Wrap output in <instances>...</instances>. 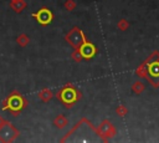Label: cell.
Masks as SVG:
<instances>
[{
    "label": "cell",
    "instance_id": "1",
    "mask_svg": "<svg viewBox=\"0 0 159 143\" xmlns=\"http://www.w3.org/2000/svg\"><path fill=\"white\" fill-rule=\"evenodd\" d=\"M2 109H9L14 116H17L26 106H27V101L22 97V95H20L17 91L12 92L4 102H2Z\"/></svg>",
    "mask_w": 159,
    "mask_h": 143
},
{
    "label": "cell",
    "instance_id": "2",
    "mask_svg": "<svg viewBox=\"0 0 159 143\" xmlns=\"http://www.w3.org/2000/svg\"><path fill=\"white\" fill-rule=\"evenodd\" d=\"M56 96L67 108H70L81 98V92L72 85H66L58 91Z\"/></svg>",
    "mask_w": 159,
    "mask_h": 143
},
{
    "label": "cell",
    "instance_id": "3",
    "mask_svg": "<svg viewBox=\"0 0 159 143\" xmlns=\"http://www.w3.org/2000/svg\"><path fill=\"white\" fill-rule=\"evenodd\" d=\"M145 62L148 81L153 87H159V52H154Z\"/></svg>",
    "mask_w": 159,
    "mask_h": 143
},
{
    "label": "cell",
    "instance_id": "4",
    "mask_svg": "<svg viewBox=\"0 0 159 143\" xmlns=\"http://www.w3.org/2000/svg\"><path fill=\"white\" fill-rule=\"evenodd\" d=\"M19 131L9 121H5V123L0 126V142H12L19 137Z\"/></svg>",
    "mask_w": 159,
    "mask_h": 143
},
{
    "label": "cell",
    "instance_id": "5",
    "mask_svg": "<svg viewBox=\"0 0 159 143\" xmlns=\"http://www.w3.org/2000/svg\"><path fill=\"white\" fill-rule=\"evenodd\" d=\"M86 37V35L82 32V30H80L77 26H75L66 36H65V39H66V41L75 48V50H77L80 46H81V44H82V41H83V39Z\"/></svg>",
    "mask_w": 159,
    "mask_h": 143
},
{
    "label": "cell",
    "instance_id": "6",
    "mask_svg": "<svg viewBox=\"0 0 159 143\" xmlns=\"http://www.w3.org/2000/svg\"><path fill=\"white\" fill-rule=\"evenodd\" d=\"M32 16H34V17L36 19V21H37L40 25H42V26L48 25V24L52 21V19H53L52 11L48 10L47 7H41L37 12H34Z\"/></svg>",
    "mask_w": 159,
    "mask_h": 143
},
{
    "label": "cell",
    "instance_id": "7",
    "mask_svg": "<svg viewBox=\"0 0 159 143\" xmlns=\"http://www.w3.org/2000/svg\"><path fill=\"white\" fill-rule=\"evenodd\" d=\"M77 50L81 52V55H82V57H83L84 60H89V58H92V57L96 55V52H97L96 46H94L92 42H88L86 37L83 39L81 46H80Z\"/></svg>",
    "mask_w": 159,
    "mask_h": 143
},
{
    "label": "cell",
    "instance_id": "8",
    "mask_svg": "<svg viewBox=\"0 0 159 143\" xmlns=\"http://www.w3.org/2000/svg\"><path fill=\"white\" fill-rule=\"evenodd\" d=\"M97 133H98L99 137L103 138V141H107L108 138H111V137H113L116 134V129H114V127L112 126V123L109 121L104 119L99 124V127L97 129Z\"/></svg>",
    "mask_w": 159,
    "mask_h": 143
},
{
    "label": "cell",
    "instance_id": "9",
    "mask_svg": "<svg viewBox=\"0 0 159 143\" xmlns=\"http://www.w3.org/2000/svg\"><path fill=\"white\" fill-rule=\"evenodd\" d=\"M10 6L15 12H21L27 6V4L25 0H15V1H10Z\"/></svg>",
    "mask_w": 159,
    "mask_h": 143
},
{
    "label": "cell",
    "instance_id": "10",
    "mask_svg": "<svg viewBox=\"0 0 159 143\" xmlns=\"http://www.w3.org/2000/svg\"><path fill=\"white\" fill-rule=\"evenodd\" d=\"M52 97H53V93H52V91L48 90V88H43V90H41V91L39 92V98H40L42 102H48Z\"/></svg>",
    "mask_w": 159,
    "mask_h": 143
},
{
    "label": "cell",
    "instance_id": "11",
    "mask_svg": "<svg viewBox=\"0 0 159 143\" xmlns=\"http://www.w3.org/2000/svg\"><path fill=\"white\" fill-rule=\"evenodd\" d=\"M53 124H55L57 128H63V127H66V126L68 124V121H67V118H66L63 114H58V116L53 119Z\"/></svg>",
    "mask_w": 159,
    "mask_h": 143
},
{
    "label": "cell",
    "instance_id": "12",
    "mask_svg": "<svg viewBox=\"0 0 159 143\" xmlns=\"http://www.w3.org/2000/svg\"><path fill=\"white\" fill-rule=\"evenodd\" d=\"M16 42H17L21 47H25V46H27V45H29L30 39H29V36H27V35H25V34H20V35L17 36V39H16Z\"/></svg>",
    "mask_w": 159,
    "mask_h": 143
},
{
    "label": "cell",
    "instance_id": "13",
    "mask_svg": "<svg viewBox=\"0 0 159 143\" xmlns=\"http://www.w3.org/2000/svg\"><path fill=\"white\" fill-rule=\"evenodd\" d=\"M132 90H133V92H134V93L140 95V93L144 91V85H143L142 82H135V83L132 86Z\"/></svg>",
    "mask_w": 159,
    "mask_h": 143
},
{
    "label": "cell",
    "instance_id": "14",
    "mask_svg": "<svg viewBox=\"0 0 159 143\" xmlns=\"http://www.w3.org/2000/svg\"><path fill=\"white\" fill-rule=\"evenodd\" d=\"M137 75L139 77H147V62L142 63V66H139V68L137 70Z\"/></svg>",
    "mask_w": 159,
    "mask_h": 143
},
{
    "label": "cell",
    "instance_id": "15",
    "mask_svg": "<svg viewBox=\"0 0 159 143\" xmlns=\"http://www.w3.org/2000/svg\"><path fill=\"white\" fill-rule=\"evenodd\" d=\"M128 27H129V22H128L127 20H124V19L119 20V22H118V29H119V30H122V31H125Z\"/></svg>",
    "mask_w": 159,
    "mask_h": 143
},
{
    "label": "cell",
    "instance_id": "16",
    "mask_svg": "<svg viewBox=\"0 0 159 143\" xmlns=\"http://www.w3.org/2000/svg\"><path fill=\"white\" fill-rule=\"evenodd\" d=\"M65 7H66V10L72 11V10H75V7H76V2H75L73 0H67V1L65 2Z\"/></svg>",
    "mask_w": 159,
    "mask_h": 143
},
{
    "label": "cell",
    "instance_id": "17",
    "mask_svg": "<svg viewBox=\"0 0 159 143\" xmlns=\"http://www.w3.org/2000/svg\"><path fill=\"white\" fill-rule=\"evenodd\" d=\"M116 112H117L120 117H123V116H125V114H127V108H125L124 106H119V107L116 109Z\"/></svg>",
    "mask_w": 159,
    "mask_h": 143
},
{
    "label": "cell",
    "instance_id": "18",
    "mask_svg": "<svg viewBox=\"0 0 159 143\" xmlns=\"http://www.w3.org/2000/svg\"><path fill=\"white\" fill-rule=\"evenodd\" d=\"M72 58H73L75 61H81L83 57H82V55H81V52H80L78 50H75V52L72 53Z\"/></svg>",
    "mask_w": 159,
    "mask_h": 143
},
{
    "label": "cell",
    "instance_id": "19",
    "mask_svg": "<svg viewBox=\"0 0 159 143\" xmlns=\"http://www.w3.org/2000/svg\"><path fill=\"white\" fill-rule=\"evenodd\" d=\"M2 123H5V119H4V118H2L1 116H0V126H1Z\"/></svg>",
    "mask_w": 159,
    "mask_h": 143
},
{
    "label": "cell",
    "instance_id": "20",
    "mask_svg": "<svg viewBox=\"0 0 159 143\" xmlns=\"http://www.w3.org/2000/svg\"><path fill=\"white\" fill-rule=\"evenodd\" d=\"M10 1H15V0H10Z\"/></svg>",
    "mask_w": 159,
    "mask_h": 143
}]
</instances>
